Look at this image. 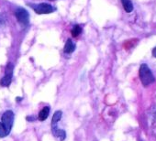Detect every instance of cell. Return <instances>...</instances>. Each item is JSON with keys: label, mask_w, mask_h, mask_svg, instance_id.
I'll list each match as a JSON object with an SVG mask.
<instances>
[{"label": "cell", "mask_w": 156, "mask_h": 141, "mask_svg": "<svg viewBox=\"0 0 156 141\" xmlns=\"http://www.w3.org/2000/svg\"><path fill=\"white\" fill-rule=\"evenodd\" d=\"M15 115L13 111L8 110L6 111L2 116V122H0V137L7 136L13 127Z\"/></svg>", "instance_id": "cell-1"}, {"label": "cell", "mask_w": 156, "mask_h": 141, "mask_svg": "<svg viewBox=\"0 0 156 141\" xmlns=\"http://www.w3.org/2000/svg\"><path fill=\"white\" fill-rule=\"evenodd\" d=\"M140 78H141V81L142 82V84L144 86H148L149 84L154 82L155 81V78L151 73V69L148 67L147 64H142L141 65V68H140Z\"/></svg>", "instance_id": "cell-2"}, {"label": "cell", "mask_w": 156, "mask_h": 141, "mask_svg": "<svg viewBox=\"0 0 156 141\" xmlns=\"http://www.w3.org/2000/svg\"><path fill=\"white\" fill-rule=\"evenodd\" d=\"M29 6L35 11L37 14H50L54 11L53 6L47 3H41V4H29Z\"/></svg>", "instance_id": "cell-3"}, {"label": "cell", "mask_w": 156, "mask_h": 141, "mask_svg": "<svg viewBox=\"0 0 156 141\" xmlns=\"http://www.w3.org/2000/svg\"><path fill=\"white\" fill-rule=\"evenodd\" d=\"M15 15H16V17L18 19V21L22 24L23 26H27L29 22V13L26 9L24 8H18L15 12Z\"/></svg>", "instance_id": "cell-4"}, {"label": "cell", "mask_w": 156, "mask_h": 141, "mask_svg": "<svg viewBox=\"0 0 156 141\" xmlns=\"http://www.w3.org/2000/svg\"><path fill=\"white\" fill-rule=\"evenodd\" d=\"M13 69H14L13 64L8 63V66H7V68H6L5 75L1 79V81H0V84H1L2 86H8L11 83L12 76H13Z\"/></svg>", "instance_id": "cell-5"}, {"label": "cell", "mask_w": 156, "mask_h": 141, "mask_svg": "<svg viewBox=\"0 0 156 141\" xmlns=\"http://www.w3.org/2000/svg\"><path fill=\"white\" fill-rule=\"evenodd\" d=\"M51 132H53L54 136L59 138L61 141L65 139V136H66L65 131L63 129H59L57 127V124H51Z\"/></svg>", "instance_id": "cell-6"}, {"label": "cell", "mask_w": 156, "mask_h": 141, "mask_svg": "<svg viewBox=\"0 0 156 141\" xmlns=\"http://www.w3.org/2000/svg\"><path fill=\"white\" fill-rule=\"evenodd\" d=\"M49 114H50V107H49V106H45V107H43V108L41 110V112L39 113V115H38V119H39L40 121H44V120H46V119L48 118Z\"/></svg>", "instance_id": "cell-7"}, {"label": "cell", "mask_w": 156, "mask_h": 141, "mask_svg": "<svg viewBox=\"0 0 156 141\" xmlns=\"http://www.w3.org/2000/svg\"><path fill=\"white\" fill-rule=\"evenodd\" d=\"M75 50V44L69 39L67 40L65 46H64V52L65 53H72V52Z\"/></svg>", "instance_id": "cell-8"}, {"label": "cell", "mask_w": 156, "mask_h": 141, "mask_svg": "<svg viewBox=\"0 0 156 141\" xmlns=\"http://www.w3.org/2000/svg\"><path fill=\"white\" fill-rule=\"evenodd\" d=\"M121 3H122V6L126 12L130 13L133 10V5L130 0H121Z\"/></svg>", "instance_id": "cell-9"}, {"label": "cell", "mask_w": 156, "mask_h": 141, "mask_svg": "<svg viewBox=\"0 0 156 141\" xmlns=\"http://www.w3.org/2000/svg\"><path fill=\"white\" fill-rule=\"evenodd\" d=\"M62 115H63L62 111H56V112L54 113V116H53V120H51V124H57L58 121H60L61 118H62Z\"/></svg>", "instance_id": "cell-10"}, {"label": "cell", "mask_w": 156, "mask_h": 141, "mask_svg": "<svg viewBox=\"0 0 156 141\" xmlns=\"http://www.w3.org/2000/svg\"><path fill=\"white\" fill-rule=\"evenodd\" d=\"M82 32V28L79 25H75L72 28V35L73 37H77L78 35Z\"/></svg>", "instance_id": "cell-11"}, {"label": "cell", "mask_w": 156, "mask_h": 141, "mask_svg": "<svg viewBox=\"0 0 156 141\" xmlns=\"http://www.w3.org/2000/svg\"><path fill=\"white\" fill-rule=\"evenodd\" d=\"M152 55L156 58V47L152 50Z\"/></svg>", "instance_id": "cell-12"}, {"label": "cell", "mask_w": 156, "mask_h": 141, "mask_svg": "<svg viewBox=\"0 0 156 141\" xmlns=\"http://www.w3.org/2000/svg\"><path fill=\"white\" fill-rule=\"evenodd\" d=\"M50 1H54V0H50Z\"/></svg>", "instance_id": "cell-13"}]
</instances>
